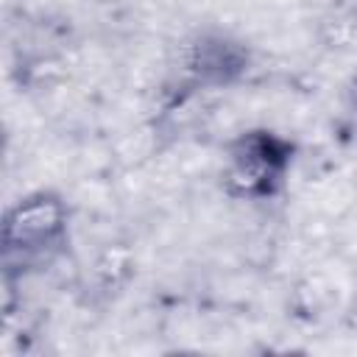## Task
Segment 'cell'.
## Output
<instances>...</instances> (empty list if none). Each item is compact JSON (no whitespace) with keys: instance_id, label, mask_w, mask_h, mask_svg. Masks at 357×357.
<instances>
[{"instance_id":"obj_3","label":"cell","mask_w":357,"mask_h":357,"mask_svg":"<svg viewBox=\"0 0 357 357\" xmlns=\"http://www.w3.org/2000/svg\"><path fill=\"white\" fill-rule=\"evenodd\" d=\"M181 64L195 86L223 89L237 84L251 70V50L243 39L218 28H206L187 39Z\"/></svg>"},{"instance_id":"obj_1","label":"cell","mask_w":357,"mask_h":357,"mask_svg":"<svg viewBox=\"0 0 357 357\" xmlns=\"http://www.w3.org/2000/svg\"><path fill=\"white\" fill-rule=\"evenodd\" d=\"M6 282L20 273L42 271L70 245V206L56 190H33L6 209L3 231Z\"/></svg>"},{"instance_id":"obj_4","label":"cell","mask_w":357,"mask_h":357,"mask_svg":"<svg viewBox=\"0 0 357 357\" xmlns=\"http://www.w3.org/2000/svg\"><path fill=\"white\" fill-rule=\"evenodd\" d=\"M349 98H351V103L357 106V73H354L351 81H349Z\"/></svg>"},{"instance_id":"obj_2","label":"cell","mask_w":357,"mask_h":357,"mask_svg":"<svg viewBox=\"0 0 357 357\" xmlns=\"http://www.w3.org/2000/svg\"><path fill=\"white\" fill-rule=\"evenodd\" d=\"M296 142L273 128H248L226 142L220 187L237 201H271L284 190Z\"/></svg>"}]
</instances>
